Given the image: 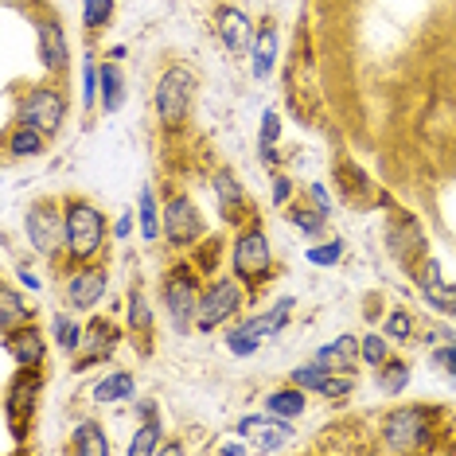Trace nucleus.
<instances>
[{"instance_id":"42","label":"nucleus","mask_w":456,"mask_h":456,"mask_svg":"<svg viewBox=\"0 0 456 456\" xmlns=\"http://www.w3.org/2000/svg\"><path fill=\"white\" fill-rule=\"evenodd\" d=\"M269 195H273L277 207H289V203H293V180H289V175H273V188H269Z\"/></svg>"},{"instance_id":"15","label":"nucleus","mask_w":456,"mask_h":456,"mask_svg":"<svg viewBox=\"0 0 456 456\" xmlns=\"http://www.w3.org/2000/svg\"><path fill=\"white\" fill-rule=\"evenodd\" d=\"M215 32H219V39L231 51H250L254 44V24H250V16L242 12V8H234V4H223V8H215Z\"/></svg>"},{"instance_id":"46","label":"nucleus","mask_w":456,"mask_h":456,"mask_svg":"<svg viewBox=\"0 0 456 456\" xmlns=\"http://www.w3.org/2000/svg\"><path fill=\"white\" fill-rule=\"evenodd\" d=\"M250 437H242V441H226V444H219V452L223 456H246V452H250Z\"/></svg>"},{"instance_id":"47","label":"nucleus","mask_w":456,"mask_h":456,"mask_svg":"<svg viewBox=\"0 0 456 456\" xmlns=\"http://www.w3.org/2000/svg\"><path fill=\"white\" fill-rule=\"evenodd\" d=\"M137 413H141V421H144V418H160L157 398H141V402H137Z\"/></svg>"},{"instance_id":"45","label":"nucleus","mask_w":456,"mask_h":456,"mask_svg":"<svg viewBox=\"0 0 456 456\" xmlns=\"http://www.w3.org/2000/svg\"><path fill=\"white\" fill-rule=\"evenodd\" d=\"M133 226H137V211H121V219L113 223V238H118V242H126V238L133 234Z\"/></svg>"},{"instance_id":"28","label":"nucleus","mask_w":456,"mask_h":456,"mask_svg":"<svg viewBox=\"0 0 456 456\" xmlns=\"http://www.w3.org/2000/svg\"><path fill=\"white\" fill-rule=\"evenodd\" d=\"M70 452L75 456H110V441H106V429L98 421H82L70 437Z\"/></svg>"},{"instance_id":"37","label":"nucleus","mask_w":456,"mask_h":456,"mask_svg":"<svg viewBox=\"0 0 456 456\" xmlns=\"http://www.w3.org/2000/svg\"><path fill=\"white\" fill-rule=\"evenodd\" d=\"M113 12H118L113 0H82V24H86V32H102V28H110Z\"/></svg>"},{"instance_id":"5","label":"nucleus","mask_w":456,"mask_h":456,"mask_svg":"<svg viewBox=\"0 0 456 456\" xmlns=\"http://www.w3.org/2000/svg\"><path fill=\"white\" fill-rule=\"evenodd\" d=\"M195 102V70L191 67H168L157 82V118L164 129H183Z\"/></svg>"},{"instance_id":"31","label":"nucleus","mask_w":456,"mask_h":456,"mask_svg":"<svg viewBox=\"0 0 456 456\" xmlns=\"http://www.w3.org/2000/svg\"><path fill=\"white\" fill-rule=\"evenodd\" d=\"M164 437V429H160V418H144L137 425V433H133V441H129V456H152V452H160V441Z\"/></svg>"},{"instance_id":"34","label":"nucleus","mask_w":456,"mask_h":456,"mask_svg":"<svg viewBox=\"0 0 456 456\" xmlns=\"http://www.w3.org/2000/svg\"><path fill=\"white\" fill-rule=\"evenodd\" d=\"M355 390V379H351V370H344V375H339V370H328L324 379L316 382V398H328V402H344L347 394Z\"/></svg>"},{"instance_id":"22","label":"nucleus","mask_w":456,"mask_h":456,"mask_svg":"<svg viewBox=\"0 0 456 456\" xmlns=\"http://www.w3.org/2000/svg\"><path fill=\"white\" fill-rule=\"evenodd\" d=\"M8 157L12 160H28V157H44L47 152V133H39L32 126H24V121H16L12 129H8Z\"/></svg>"},{"instance_id":"32","label":"nucleus","mask_w":456,"mask_h":456,"mask_svg":"<svg viewBox=\"0 0 456 456\" xmlns=\"http://www.w3.org/2000/svg\"><path fill=\"white\" fill-rule=\"evenodd\" d=\"M406 387H410V362H402V359H387V362H382V367H379V390L390 394V398H398Z\"/></svg>"},{"instance_id":"38","label":"nucleus","mask_w":456,"mask_h":456,"mask_svg":"<svg viewBox=\"0 0 456 456\" xmlns=\"http://www.w3.org/2000/svg\"><path fill=\"white\" fill-rule=\"evenodd\" d=\"M305 257H308V265H316V269H331V265H339V257H344V242H339V238L316 242L305 250Z\"/></svg>"},{"instance_id":"17","label":"nucleus","mask_w":456,"mask_h":456,"mask_svg":"<svg viewBox=\"0 0 456 456\" xmlns=\"http://www.w3.org/2000/svg\"><path fill=\"white\" fill-rule=\"evenodd\" d=\"M118 339H121V331L113 328L110 320H90L86 339H82V359H78V367H90V362L110 359L113 347H118Z\"/></svg>"},{"instance_id":"43","label":"nucleus","mask_w":456,"mask_h":456,"mask_svg":"<svg viewBox=\"0 0 456 456\" xmlns=\"http://www.w3.org/2000/svg\"><path fill=\"white\" fill-rule=\"evenodd\" d=\"M433 362L444 370V375L456 379V344H444V347H433Z\"/></svg>"},{"instance_id":"19","label":"nucleus","mask_w":456,"mask_h":456,"mask_svg":"<svg viewBox=\"0 0 456 456\" xmlns=\"http://www.w3.org/2000/svg\"><path fill=\"white\" fill-rule=\"evenodd\" d=\"M90 398H94L98 406H113V402H129V398H137V379H133L129 370H110L106 379H98V382H94Z\"/></svg>"},{"instance_id":"4","label":"nucleus","mask_w":456,"mask_h":456,"mask_svg":"<svg viewBox=\"0 0 456 456\" xmlns=\"http://www.w3.org/2000/svg\"><path fill=\"white\" fill-rule=\"evenodd\" d=\"M24 234L39 257L55 262L59 250H67V203L36 200L24 215Z\"/></svg>"},{"instance_id":"41","label":"nucleus","mask_w":456,"mask_h":456,"mask_svg":"<svg viewBox=\"0 0 456 456\" xmlns=\"http://www.w3.org/2000/svg\"><path fill=\"white\" fill-rule=\"evenodd\" d=\"M382 331H387V339H410L413 336V316L406 313V308H394V313H387Z\"/></svg>"},{"instance_id":"25","label":"nucleus","mask_w":456,"mask_h":456,"mask_svg":"<svg viewBox=\"0 0 456 456\" xmlns=\"http://www.w3.org/2000/svg\"><path fill=\"white\" fill-rule=\"evenodd\" d=\"M121 106H126V75H121L118 59H106L102 63V110L118 113Z\"/></svg>"},{"instance_id":"8","label":"nucleus","mask_w":456,"mask_h":456,"mask_svg":"<svg viewBox=\"0 0 456 456\" xmlns=\"http://www.w3.org/2000/svg\"><path fill=\"white\" fill-rule=\"evenodd\" d=\"M200 281L191 277V269L175 265L168 269V277H164V289H160V300L164 308H168L175 331H188L195 328V308H200Z\"/></svg>"},{"instance_id":"18","label":"nucleus","mask_w":456,"mask_h":456,"mask_svg":"<svg viewBox=\"0 0 456 456\" xmlns=\"http://www.w3.org/2000/svg\"><path fill=\"white\" fill-rule=\"evenodd\" d=\"M277 47H281V32H277V24H262L257 28V36H254V44H250V67H254V78H269L273 75V67H277Z\"/></svg>"},{"instance_id":"14","label":"nucleus","mask_w":456,"mask_h":456,"mask_svg":"<svg viewBox=\"0 0 456 456\" xmlns=\"http://www.w3.org/2000/svg\"><path fill=\"white\" fill-rule=\"evenodd\" d=\"M390 254L398 257L406 269H413V257H425V234L421 226L410 219V215H398V219H390Z\"/></svg>"},{"instance_id":"10","label":"nucleus","mask_w":456,"mask_h":456,"mask_svg":"<svg viewBox=\"0 0 456 456\" xmlns=\"http://www.w3.org/2000/svg\"><path fill=\"white\" fill-rule=\"evenodd\" d=\"M238 433H242V437H250L254 449H262V452H281V449L293 444V421L277 418V413H269V410H265V418H262V413L242 418V421H238Z\"/></svg>"},{"instance_id":"2","label":"nucleus","mask_w":456,"mask_h":456,"mask_svg":"<svg viewBox=\"0 0 456 456\" xmlns=\"http://www.w3.org/2000/svg\"><path fill=\"white\" fill-rule=\"evenodd\" d=\"M106 234H110V223L94 203L67 200V254L75 257V262H90L94 254H102Z\"/></svg>"},{"instance_id":"6","label":"nucleus","mask_w":456,"mask_h":456,"mask_svg":"<svg viewBox=\"0 0 456 456\" xmlns=\"http://www.w3.org/2000/svg\"><path fill=\"white\" fill-rule=\"evenodd\" d=\"M246 305L242 281L238 277H219L215 285H207V293L200 297V308H195V328L200 331H215L223 328L226 320H234Z\"/></svg>"},{"instance_id":"30","label":"nucleus","mask_w":456,"mask_h":456,"mask_svg":"<svg viewBox=\"0 0 456 456\" xmlns=\"http://www.w3.org/2000/svg\"><path fill=\"white\" fill-rule=\"evenodd\" d=\"M126 324L133 336H149L152 331V305L141 289H129V305H126Z\"/></svg>"},{"instance_id":"3","label":"nucleus","mask_w":456,"mask_h":456,"mask_svg":"<svg viewBox=\"0 0 456 456\" xmlns=\"http://www.w3.org/2000/svg\"><path fill=\"white\" fill-rule=\"evenodd\" d=\"M231 262H234V277L246 289H254V285H262L273 277V250H269V238L262 231V223L250 219L246 226H238Z\"/></svg>"},{"instance_id":"39","label":"nucleus","mask_w":456,"mask_h":456,"mask_svg":"<svg viewBox=\"0 0 456 456\" xmlns=\"http://www.w3.org/2000/svg\"><path fill=\"white\" fill-rule=\"evenodd\" d=\"M328 370H331V367H328V362L313 355V359H308V362H300V367H293V375H289V382H297V387H305L308 394H313V390H316V382H320V379H324V375H328Z\"/></svg>"},{"instance_id":"36","label":"nucleus","mask_w":456,"mask_h":456,"mask_svg":"<svg viewBox=\"0 0 456 456\" xmlns=\"http://www.w3.org/2000/svg\"><path fill=\"white\" fill-rule=\"evenodd\" d=\"M359 359L367 362V367H382V362L390 359V344H387V331H367V336L359 339Z\"/></svg>"},{"instance_id":"21","label":"nucleus","mask_w":456,"mask_h":456,"mask_svg":"<svg viewBox=\"0 0 456 456\" xmlns=\"http://www.w3.org/2000/svg\"><path fill=\"white\" fill-rule=\"evenodd\" d=\"M137 231L144 242H157L164 234V211H160V200H157V191H152V183H144L137 195Z\"/></svg>"},{"instance_id":"23","label":"nucleus","mask_w":456,"mask_h":456,"mask_svg":"<svg viewBox=\"0 0 456 456\" xmlns=\"http://www.w3.org/2000/svg\"><path fill=\"white\" fill-rule=\"evenodd\" d=\"M24 324H32V305H28L12 285H4L0 289V331L12 336V331L24 328Z\"/></svg>"},{"instance_id":"48","label":"nucleus","mask_w":456,"mask_h":456,"mask_svg":"<svg viewBox=\"0 0 456 456\" xmlns=\"http://www.w3.org/2000/svg\"><path fill=\"white\" fill-rule=\"evenodd\" d=\"M20 281H24V289H32V293H39V277L32 273V269H20Z\"/></svg>"},{"instance_id":"26","label":"nucleus","mask_w":456,"mask_h":456,"mask_svg":"<svg viewBox=\"0 0 456 456\" xmlns=\"http://www.w3.org/2000/svg\"><path fill=\"white\" fill-rule=\"evenodd\" d=\"M51 336H55V347L63 351V355H78L82 339H86V328H82L70 313H55V320H51Z\"/></svg>"},{"instance_id":"13","label":"nucleus","mask_w":456,"mask_h":456,"mask_svg":"<svg viewBox=\"0 0 456 456\" xmlns=\"http://www.w3.org/2000/svg\"><path fill=\"white\" fill-rule=\"evenodd\" d=\"M211 188H215V203H219L223 219L231 223V226H246V219H250V211H254V203H250V195H246L242 183H238L226 168H219V172H215V180H211Z\"/></svg>"},{"instance_id":"27","label":"nucleus","mask_w":456,"mask_h":456,"mask_svg":"<svg viewBox=\"0 0 456 456\" xmlns=\"http://www.w3.org/2000/svg\"><path fill=\"white\" fill-rule=\"evenodd\" d=\"M316 359H324L331 370H355V362H359V339L355 336L331 339V344H324V347L316 351Z\"/></svg>"},{"instance_id":"12","label":"nucleus","mask_w":456,"mask_h":456,"mask_svg":"<svg viewBox=\"0 0 456 456\" xmlns=\"http://www.w3.org/2000/svg\"><path fill=\"white\" fill-rule=\"evenodd\" d=\"M36 51H39V63L47 67V75H59L70 63V51H67V36H63V24L55 16H36Z\"/></svg>"},{"instance_id":"44","label":"nucleus","mask_w":456,"mask_h":456,"mask_svg":"<svg viewBox=\"0 0 456 456\" xmlns=\"http://www.w3.org/2000/svg\"><path fill=\"white\" fill-rule=\"evenodd\" d=\"M308 200H313L316 207H320V211H336V203H331V195H328V188H324V183H308Z\"/></svg>"},{"instance_id":"35","label":"nucleus","mask_w":456,"mask_h":456,"mask_svg":"<svg viewBox=\"0 0 456 456\" xmlns=\"http://www.w3.org/2000/svg\"><path fill=\"white\" fill-rule=\"evenodd\" d=\"M82 102H86V113L102 106V63L94 55H86V63H82Z\"/></svg>"},{"instance_id":"33","label":"nucleus","mask_w":456,"mask_h":456,"mask_svg":"<svg viewBox=\"0 0 456 456\" xmlns=\"http://www.w3.org/2000/svg\"><path fill=\"white\" fill-rule=\"evenodd\" d=\"M277 141H281V113L269 106L262 113V133H257V144H262V160L277 164Z\"/></svg>"},{"instance_id":"49","label":"nucleus","mask_w":456,"mask_h":456,"mask_svg":"<svg viewBox=\"0 0 456 456\" xmlns=\"http://www.w3.org/2000/svg\"><path fill=\"white\" fill-rule=\"evenodd\" d=\"M160 452H164V456H172V452H183V444H180V441H164V444H160Z\"/></svg>"},{"instance_id":"1","label":"nucleus","mask_w":456,"mask_h":456,"mask_svg":"<svg viewBox=\"0 0 456 456\" xmlns=\"http://www.w3.org/2000/svg\"><path fill=\"white\" fill-rule=\"evenodd\" d=\"M437 433V413L429 406H402L390 410L382 421V449L387 452H413L425 449Z\"/></svg>"},{"instance_id":"29","label":"nucleus","mask_w":456,"mask_h":456,"mask_svg":"<svg viewBox=\"0 0 456 456\" xmlns=\"http://www.w3.org/2000/svg\"><path fill=\"white\" fill-rule=\"evenodd\" d=\"M289 219H293V226H300V231H305L308 238H320L331 215L320 211L313 200H300V203H289Z\"/></svg>"},{"instance_id":"7","label":"nucleus","mask_w":456,"mask_h":456,"mask_svg":"<svg viewBox=\"0 0 456 456\" xmlns=\"http://www.w3.org/2000/svg\"><path fill=\"white\" fill-rule=\"evenodd\" d=\"M63 118H67V98L55 86H32L20 98V110H16V121L47 133V137H55L63 129Z\"/></svg>"},{"instance_id":"9","label":"nucleus","mask_w":456,"mask_h":456,"mask_svg":"<svg viewBox=\"0 0 456 456\" xmlns=\"http://www.w3.org/2000/svg\"><path fill=\"white\" fill-rule=\"evenodd\" d=\"M203 234L207 223L195 211V203L188 195H172L168 207H164V238H168V246H195Z\"/></svg>"},{"instance_id":"20","label":"nucleus","mask_w":456,"mask_h":456,"mask_svg":"<svg viewBox=\"0 0 456 456\" xmlns=\"http://www.w3.org/2000/svg\"><path fill=\"white\" fill-rule=\"evenodd\" d=\"M293 305H297L293 297L273 300V308H269V313H262V316H246V320H242V328L250 331V336H257V339L277 336V331H281V328L289 324V316H293Z\"/></svg>"},{"instance_id":"16","label":"nucleus","mask_w":456,"mask_h":456,"mask_svg":"<svg viewBox=\"0 0 456 456\" xmlns=\"http://www.w3.org/2000/svg\"><path fill=\"white\" fill-rule=\"evenodd\" d=\"M4 351L16 359V367H24V370H36V367H44V359H47V344H44V331L32 328V324H24V328H16L12 336H4Z\"/></svg>"},{"instance_id":"40","label":"nucleus","mask_w":456,"mask_h":456,"mask_svg":"<svg viewBox=\"0 0 456 456\" xmlns=\"http://www.w3.org/2000/svg\"><path fill=\"white\" fill-rule=\"evenodd\" d=\"M223 344H226V351H231V355H238V359H250L254 351H257V344H262V339L250 336V331H246L242 324H234V328L223 336Z\"/></svg>"},{"instance_id":"11","label":"nucleus","mask_w":456,"mask_h":456,"mask_svg":"<svg viewBox=\"0 0 456 456\" xmlns=\"http://www.w3.org/2000/svg\"><path fill=\"white\" fill-rule=\"evenodd\" d=\"M110 289V277L102 265H78L75 273L67 277V305L75 308V313H94V308L102 305V297H106Z\"/></svg>"},{"instance_id":"50","label":"nucleus","mask_w":456,"mask_h":456,"mask_svg":"<svg viewBox=\"0 0 456 456\" xmlns=\"http://www.w3.org/2000/svg\"><path fill=\"white\" fill-rule=\"evenodd\" d=\"M4 4H8V8H20V4H28V0H4Z\"/></svg>"},{"instance_id":"24","label":"nucleus","mask_w":456,"mask_h":456,"mask_svg":"<svg viewBox=\"0 0 456 456\" xmlns=\"http://www.w3.org/2000/svg\"><path fill=\"white\" fill-rule=\"evenodd\" d=\"M265 410L269 413H277V418H289V421H297L300 413L308 410V390L305 387H281V390H273V394H265Z\"/></svg>"}]
</instances>
